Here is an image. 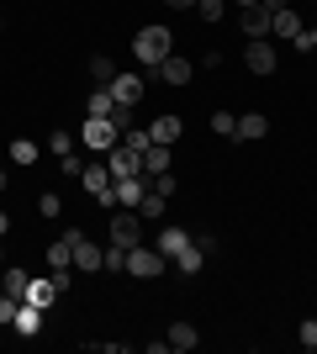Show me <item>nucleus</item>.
Returning a JSON list of instances; mask_svg holds the SVG:
<instances>
[{
  "mask_svg": "<svg viewBox=\"0 0 317 354\" xmlns=\"http://www.w3.org/2000/svg\"><path fill=\"white\" fill-rule=\"evenodd\" d=\"M164 339H169V349H196V344H201V333H196V323H169V333H164Z\"/></svg>",
  "mask_w": 317,
  "mask_h": 354,
  "instance_id": "412c9836",
  "label": "nucleus"
},
{
  "mask_svg": "<svg viewBox=\"0 0 317 354\" xmlns=\"http://www.w3.org/2000/svg\"><path fill=\"white\" fill-rule=\"evenodd\" d=\"M27 281H32V275H27L21 265H6V270H0V291H6V296H16V301L27 296Z\"/></svg>",
  "mask_w": 317,
  "mask_h": 354,
  "instance_id": "a211bd4d",
  "label": "nucleus"
},
{
  "mask_svg": "<svg viewBox=\"0 0 317 354\" xmlns=\"http://www.w3.org/2000/svg\"><path fill=\"white\" fill-rule=\"evenodd\" d=\"M159 270H164V254H159V249H148V243L127 249V275H137V281H159Z\"/></svg>",
  "mask_w": 317,
  "mask_h": 354,
  "instance_id": "20e7f679",
  "label": "nucleus"
},
{
  "mask_svg": "<svg viewBox=\"0 0 317 354\" xmlns=\"http://www.w3.org/2000/svg\"><path fill=\"white\" fill-rule=\"evenodd\" d=\"M243 6H259V0H238V11H243Z\"/></svg>",
  "mask_w": 317,
  "mask_h": 354,
  "instance_id": "a19ab883",
  "label": "nucleus"
},
{
  "mask_svg": "<svg viewBox=\"0 0 317 354\" xmlns=\"http://www.w3.org/2000/svg\"><path fill=\"white\" fill-rule=\"evenodd\" d=\"M0 191H6V169H0Z\"/></svg>",
  "mask_w": 317,
  "mask_h": 354,
  "instance_id": "79ce46f5",
  "label": "nucleus"
},
{
  "mask_svg": "<svg viewBox=\"0 0 317 354\" xmlns=\"http://www.w3.org/2000/svg\"><path fill=\"white\" fill-rule=\"evenodd\" d=\"M111 111H117V95H111L106 85L85 95V117H111Z\"/></svg>",
  "mask_w": 317,
  "mask_h": 354,
  "instance_id": "aec40b11",
  "label": "nucleus"
},
{
  "mask_svg": "<svg viewBox=\"0 0 317 354\" xmlns=\"http://www.w3.org/2000/svg\"><path fill=\"white\" fill-rule=\"evenodd\" d=\"M196 11H201V21H222V16H227V0H196Z\"/></svg>",
  "mask_w": 317,
  "mask_h": 354,
  "instance_id": "7c9ffc66",
  "label": "nucleus"
},
{
  "mask_svg": "<svg viewBox=\"0 0 317 354\" xmlns=\"http://www.w3.org/2000/svg\"><path fill=\"white\" fill-rule=\"evenodd\" d=\"M111 243H117V249H137V243H143V217H137V207L111 212Z\"/></svg>",
  "mask_w": 317,
  "mask_h": 354,
  "instance_id": "f03ea898",
  "label": "nucleus"
},
{
  "mask_svg": "<svg viewBox=\"0 0 317 354\" xmlns=\"http://www.w3.org/2000/svg\"><path fill=\"white\" fill-rule=\"evenodd\" d=\"M11 164H37V143H32V138H16L11 143Z\"/></svg>",
  "mask_w": 317,
  "mask_h": 354,
  "instance_id": "bb28decb",
  "label": "nucleus"
},
{
  "mask_svg": "<svg viewBox=\"0 0 317 354\" xmlns=\"http://www.w3.org/2000/svg\"><path fill=\"white\" fill-rule=\"evenodd\" d=\"M79 138H85V148H101V153H111L117 148V127H111V117H85V127H79Z\"/></svg>",
  "mask_w": 317,
  "mask_h": 354,
  "instance_id": "423d86ee",
  "label": "nucleus"
},
{
  "mask_svg": "<svg viewBox=\"0 0 317 354\" xmlns=\"http://www.w3.org/2000/svg\"><path fill=\"white\" fill-rule=\"evenodd\" d=\"M6 233H11V217H6V212H0V238H6Z\"/></svg>",
  "mask_w": 317,
  "mask_h": 354,
  "instance_id": "ea45409f",
  "label": "nucleus"
},
{
  "mask_svg": "<svg viewBox=\"0 0 317 354\" xmlns=\"http://www.w3.org/2000/svg\"><path fill=\"white\" fill-rule=\"evenodd\" d=\"M43 259H48V270H69V265H75V238H69V233H64V238H53Z\"/></svg>",
  "mask_w": 317,
  "mask_h": 354,
  "instance_id": "f8f14e48",
  "label": "nucleus"
},
{
  "mask_svg": "<svg viewBox=\"0 0 317 354\" xmlns=\"http://www.w3.org/2000/svg\"><path fill=\"white\" fill-rule=\"evenodd\" d=\"M265 133H270V117H259V111H243L238 127H233V138H249V143H254V138H265Z\"/></svg>",
  "mask_w": 317,
  "mask_h": 354,
  "instance_id": "6ab92c4d",
  "label": "nucleus"
},
{
  "mask_svg": "<svg viewBox=\"0 0 317 354\" xmlns=\"http://www.w3.org/2000/svg\"><path fill=\"white\" fill-rule=\"evenodd\" d=\"M21 301H32V307H53V301H59V286H53V275H48V281H27V296H21Z\"/></svg>",
  "mask_w": 317,
  "mask_h": 354,
  "instance_id": "dca6fc26",
  "label": "nucleus"
},
{
  "mask_svg": "<svg viewBox=\"0 0 317 354\" xmlns=\"http://www.w3.org/2000/svg\"><path fill=\"white\" fill-rule=\"evenodd\" d=\"M291 48H296V53H312V48H317V27H307V32H302V37H296Z\"/></svg>",
  "mask_w": 317,
  "mask_h": 354,
  "instance_id": "c9c22d12",
  "label": "nucleus"
},
{
  "mask_svg": "<svg viewBox=\"0 0 317 354\" xmlns=\"http://www.w3.org/2000/svg\"><path fill=\"white\" fill-rule=\"evenodd\" d=\"M191 59H180V53H169L164 64H153V80H164V85H191Z\"/></svg>",
  "mask_w": 317,
  "mask_h": 354,
  "instance_id": "6e6552de",
  "label": "nucleus"
},
{
  "mask_svg": "<svg viewBox=\"0 0 317 354\" xmlns=\"http://www.w3.org/2000/svg\"><path fill=\"white\" fill-rule=\"evenodd\" d=\"M164 169H175L169 143H148V153H143V175H164Z\"/></svg>",
  "mask_w": 317,
  "mask_h": 354,
  "instance_id": "2eb2a0df",
  "label": "nucleus"
},
{
  "mask_svg": "<svg viewBox=\"0 0 317 354\" xmlns=\"http://www.w3.org/2000/svg\"><path fill=\"white\" fill-rule=\"evenodd\" d=\"M296 344H302V349H317V317H307V323L296 328Z\"/></svg>",
  "mask_w": 317,
  "mask_h": 354,
  "instance_id": "473e14b6",
  "label": "nucleus"
},
{
  "mask_svg": "<svg viewBox=\"0 0 317 354\" xmlns=\"http://www.w3.org/2000/svg\"><path fill=\"white\" fill-rule=\"evenodd\" d=\"M16 333H27V339H37V333H43V307H32V301H21V307H16Z\"/></svg>",
  "mask_w": 317,
  "mask_h": 354,
  "instance_id": "ddd939ff",
  "label": "nucleus"
},
{
  "mask_svg": "<svg viewBox=\"0 0 317 354\" xmlns=\"http://www.w3.org/2000/svg\"><path fill=\"white\" fill-rule=\"evenodd\" d=\"M185 243H191L185 227H159V243H153V249H159V254H180Z\"/></svg>",
  "mask_w": 317,
  "mask_h": 354,
  "instance_id": "4be33fe9",
  "label": "nucleus"
},
{
  "mask_svg": "<svg viewBox=\"0 0 317 354\" xmlns=\"http://www.w3.org/2000/svg\"><path fill=\"white\" fill-rule=\"evenodd\" d=\"M106 90H111L122 106H137V101H143V90H148V80H143V74H122L117 69V80H111Z\"/></svg>",
  "mask_w": 317,
  "mask_h": 354,
  "instance_id": "0eeeda50",
  "label": "nucleus"
},
{
  "mask_svg": "<svg viewBox=\"0 0 317 354\" xmlns=\"http://www.w3.org/2000/svg\"><path fill=\"white\" fill-rule=\"evenodd\" d=\"M90 80H101V85H111V80H117V64L106 59V53H90Z\"/></svg>",
  "mask_w": 317,
  "mask_h": 354,
  "instance_id": "a878e982",
  "label": "nucleus"
},
{
  "mask_svg": "<svg viewBox=\"0 0 317 354\" xmlns=\"http://www.w3.org/2000/svg\"><path fill=\"white\" fill-rule=\"evenodd\" d=\"M16 307H21L16 296H0V328H11V323H16Z\"/></svg>",
  "mask_w": 317,
  "mask_h": 354,
  "instance_id": "72a5a7b5",
  "label": "nucleus"
},
{
  "mask_svg": "<svg viewBox=\"0 0 317 354\" xmlns=\"http://www.w3.org/2000/svg\"><path fill=\"white\" fill-rule=\"evenodd\" d=\"M79 185H85L95 201L117 207V185H111V169H106V164H85V169H79Z\"/></svg>",
  "mask_w": 317,
  "mask_h": 354,
  "instance_id": "7ed1b4c3",
  "label": "nucleus"
},
{
  "mask_svg": "<svg viewBox=\"0 0 317 354\" xmlns=\"http://www.w3.org/2000/svg\"><path fill=\"white\" fill-rule=\"evenodd\" d=\"M117 185V207H137L148 196V175H127V180H111Z\"/></svg>",
  "mask_w": 317,
  "mask_h": 354,
  "instance_id": "9b49d317",
  "label": "nucleus"
},
{
  "mask_svg": "<svg viewBox=\"0 0 317 354\" xmlns=\"http://www.w3.org/2000/svg\"><path fill=\"white\" fill-rule=\"evenodd\" d=\"M69 238H75V270H101L106 249H95V243H90V238H85V233H79V227H75V233H69Z\"/></svg>",
  "mask_w": 317,
  "mask_h": 354,
  "instance_id": "9d476101",
  "label": "nucleus"
},
{
  "mask_svg": "<svg viewBox=\"0 0 317 354\" xmlns=\"http://www.w3.org/2000/svg\"><path fill=\"white\" fill-rule=\"evenodd\" d=\"M233 127H238L233 111H211V133H217V138H233Z\"/></svg>",
  "mask_w": 317,
  "mask_h": 354,
  "instance_id": "c756f323",
  "label": "nucleus"
},
{
  "mask_svg": "<svg viewBox=\"0 0 317 354\" xmlns=\"http://www.w3.org/2000/svg\"><path fill=\"white\" fill-rule=\"evenodd\" d=\"M148 185H153L159 196H164V201H169L175 191H180V180H175V169H164V175H148Z\"/></svg>",
  "mask_w": 317,
  "mask_h": 354,
  "instance_id": "cd10ccee",
  "label": "nucleus"
},
{
  "mask_svg": "<svg viewBox=\"0 0 317 354\" xmlns=\"http://www.w3.org/2000/svg\"><path fill=\"white\" fill-rule=\"evenodd\" d=\"M0 270H6V249H0Z\"/></svg>",
  "mask_w": 317,
  "mask_h": 354,
  "instance_id": "37998d69",
  "label": "nucleus"
},
{
  "mask_svg": "<svg viewBox=\"0 0 317 354\" xmlns=\"http://www.w3.org/2000/svg\"><path fill=\"white\" fill-rule=\"evenodd\" d=\"M243 64H249V74H275L280 53H275V43H265V37H249V43H243Z\"/></svg>",
  "mask_w": 317,
  "mask_h": 354,
  "instance_id": "39448f33",
  "label": "nucleus"
},
{
  "mask_svg": "<svg viewBox=\"0 0 317 354\" xmlns=\"http://www.w3.org/2000/svg\"><path fill=\"white\" fill-rule=\"evenodd\" d=\"M259 6H265L270 16H275V11H286V0H259Z\"/></svg>",
  "mask_w": 317,
  "mask_h": 354,
  "instance_id": "58836bf2",
  "label": "nucleus"
},
{
  "mask_svg": "<svg viewBox=\"0 0 317 354\" xmlns=\"http://www.w3.org/2000/svg\"><path fill=\"white\" fill-rule=\"evenodd\" d=\"M270 21H275V16L265 11V6H243V11H238L243 37H270Z\"/></svg>",
  "mask_w": 317,
  "mask_h": 354,
  "instance_id": "1a4fd4ad",
  "label": "nucleus"
},
{
  "mask_svg": "<svg viewBox=\"0 0 317 354\" xmlns=\"http://www.w3.org/2000/svg\"><path fill=\"white\" fill-rule=\"evenodd\" d=\"M48 148H53L59 159H64V153H75V143H69V133H53V138H48Z\"/></svg>",
  "mask_w": 317,
  "mask_h": 354,
  "instance_id": "f704fd0d",
  "label": "nucleus"
},
{
  "mask_svg": "<svg viewBox=\"0 0 317 354\" xmlns=\"http://www.w3.org/2000/svg\"><path fill=\"white\" fill-rule=\"evenodd\" d=\"M137 217H143V222H159V217H164V196L153 191V185H148V196L137 201Z\"/></svg>",
  "mask_w": 317,
  "mask_h": 354,
  "instance_id": "393cba45",
  "label": "nucleus"
},
{
  "mask_svg": "<svg viewBox=\"0 0 317 354\" xmlns=\"http://www.w3.org/2000/svg\"><path fill=\"white\" fill-rule=\"evenodd\" d=\"M37 212H43V217H64V201H59V191H43V196H37Z\"/></svg>",
  "mask_w": 317,
  "mask_h": 354,
  "instance_id": "2f4dec72",
  "label": "nucleus"
},
{
  "mask_svg": "<svg viewBox=\"0 0 317 354\" xmlns=\"http://www.w3.org/2000/svg\"><path fill=\"white\" fill-rule=\"evenodd\" d=\"M270 32H275V37H286V43H296V37H302V16H296V11H291V6H286V11H275V21H270Z\"/></svg>",
  "mask_w": 317,
  "mask_h": 354,
  "instance_id": "4468645a",
  "label": "nucleus"
},
{
  "mask_svg": "<svg viewBox=\"0 0 317 354\" xmlns=\"http://www.w3.org/2000/svg\"><path fill=\"white\" fill-rule=\"evenodd\" d=\"M117 143L127 148V153H137V159H143V153H148V143H153V138H148V127H127V133H122Z\"/></svg>",
  "mask_w": 317,
  "mask_h": 354,
  "instance_id": "b1692460",
  "label": "nucleus"
},
{
  "mask_svg": "<svg viewBox=\"0 0 317 354\" xmlns=\"http://www.w3.org/2000/svg\"><path fill=\"white\" fill-rule=\"evenodd\" d=\"M169 11H191V6H196V0H164Z\"/></svg>",
  "mask_w": 317,
  "mask_h": 354,
  "instance_id": "4c0bfd02",
  "label": "nucleus"
},
{
  "mask_svg": "<svg viewBox=\"0 0 317 354\" xmlns=\"http://www.w3.org/2000/svg\"><path fill=\"white\" fill-rule=\"evenodd\" d=\"M59 169H64V175H79V169H85V159H79V153H64Z\"/></svg>",
  "mask_w": 317,
  "mask_h": 354,
  "instance_id": "e433bc0d",
  "label": "nucleus"
},
{
  "mask_svg": "<svg viewBox=\"0 0 317 354\" xmlns=\"http://www.w3.org/2000/svg\"><path fill=\"white\" fill-rule=\"evenodd\" d=\"M101 270H111V275H127V249H106V259H101Z\"/></svg>",
  "mask_w": 317,
  "mask_h": 354,
  "instance_id": "c85d7f7f",
  "label": "nucleus"
},
{
  "mask_svg": "<svg viewBox=\"0 0 317 354\" xmlns=\"http://www.w3.org/2000/svg\"><path fill=\"white\" fill-rule=\"evenodd\" d=\"M169 53H175V32H169V27H143L133 37V59L148 64V69H153V64H164Z\"/></svg>",
  "mask_w": 317,
  "mask_h": 354,
  "instance_id": "f257e3e1",
  "label": "nucleus"
},
{
  "mask_svg": "<svg viewBox=\"0 0 317 354\" xmlns=\"http://www.w3.org/2000/svg\"><path fill=\"white\" fill-rule=\"evenodd\" d=\"M180 133H185V127H180V117H169V111L148 122V138H153V143H169V148H175V138H180Z\"/></svg>",
  "mask_w": 317,
  "mask_h": 354,
  "instance_id": "f3484780",
  "label": "nucleus"
},
{
  "mask_svg": "<svg viewBox=\"0 0 317 354\" xmlns=\"http://www.w3.org/2000/svg\"><path fill=\"white\" fill-rule=\"evenodd\" d=\"M175 265H180V275H196V270H201V265H206V254H201V249H196V238H191V243H185V249H180V254H175Z\"/></svg>",
  "mask_w": 317,
  "mask_h": 354,
  "instance_id": "5701e85b",
  "label": "nucleus"
}]
</instances>
